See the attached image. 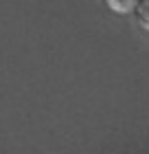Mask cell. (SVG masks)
I'll return each instance as SVG.
<instances>
[]
</instances>
